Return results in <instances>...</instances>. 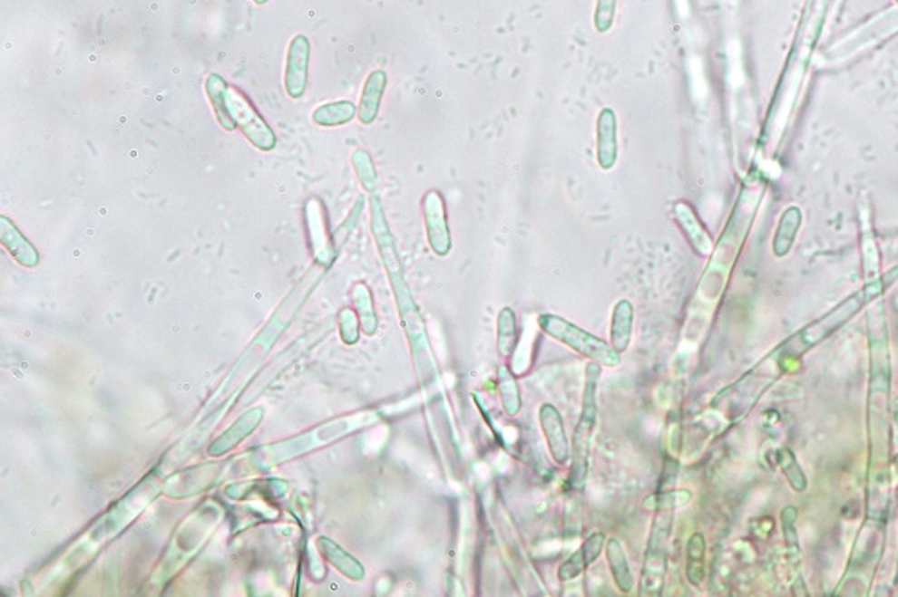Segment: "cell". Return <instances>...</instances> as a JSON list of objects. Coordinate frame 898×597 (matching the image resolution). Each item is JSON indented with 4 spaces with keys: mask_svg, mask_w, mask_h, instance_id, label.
<instances>
[{
    "mask_svg": "<svg viewBox=\"0 0 898 597\" xmlns=\"http://www.w3.org/2000/svg\"><path fill=\"white\" fill-rule=\"evenodd\" d=\"M883 284H884V282H879V284L870 285V289H866V291L859 293L857 296L850 298L846 303H843V307H839V309H835L834 313H830L825 320H821V322L814 323L812 327L805 329L800 336H796L795 342H789V344H791V346H789V351H793V353H798V355H800V353L807 351L808 348H812V346H815L817 342H823L828 334H832V332L835 331V327H837V325L844 323V322L850 318V314H854L859 307H863V305L866 303V300H868V298L877 296V294H879V291L883 289V287H881Z\"/></svg>",
    "mask_w": 898,
    "mask_h": 597,
    "instance_id": "cell-5",
    "label": "cell"
},
{
    "mask_svg": "<svg viewBox=\"0 0 898 597\" xmlns=\"http://www.w3.org/2000/svg\"><path fill=\"white\" fill-rule=\"evenodd\" d=\"M227 106L236 128L241 130V133L249 139L252 146H256L261 151H271L277 146V137L273 130L258 113V110L252 106V102L247 99V95L241 90L229 86Z\"/></svg>",
    "mask_w": 898,
    "mask_h": 597,
    "instance_id": "cell-4",
    "label": "cell"
},
{
    "mask_svg": "<svg viewBox=\"0 0 898 597\" xmlns=\"http://www.w3.org/2000/svg\"><path fill=\"white\" fill-rule=\"evenodd\" d=\"M606 534L604 533H593L590 534L582 545L566 560L561 563L559 571H557V576L561 582H573L577 580L581 574H584L588 571V567L591 563H595L599 560V556L606 551Z\"/></svg>",
    "mask_w": 898,
    "mask_h": 597,
    "instance_id": "cell-9",
    "label": "cell"
},
{
    "mask_svg": "<svg viewBox=\"0 0 898 597\" xmlns=\"http://www.w3.org/2000/svg\"><path fill=\"white\" fill-rule=\"evenodd\" d=\"M600 366L602 364L593 362V361H590V364L586 366V388H584V395H582V411H581V419L575 426L573 439H571L570 486L573 490H582L586 486V479H588L591 439L595 434L597 415H599L597 390H599V380H600Z\"/></svg>",
    "mask_w": 898,
    "mask_h": 597,
    "instance_id": "cell-1",
    "label": "cell"
},
{
    "mask_svg": "<svg viewBox=\"0 0 898 597\" xmlns=\"http://www.w3.org/2000/svg\"><path fill=\"white\" fill-rule=\"evenodd\" d=\"M351 162H353V168L358 174L359 181L365 187V190H368V192L376 190L379 179H377V172L374 168L372 157L365 149H356L351 155Z\"/></svg>",
    "mask_w": 898,
    "mask_h": 597,
    "instance_id": "cell-24",
    "label": "cell"
},
{
    "mask_svg": "<svg viewBox=\"0 0 898 597\" xmlns=\"http://www.w3.org/2000/svg\"><path fill=\"white\" fill-rule=\"evenodd\" d=\"M252 2H254L256 5H265V4H267V2H269V0H252Z\"/></svg>",
    "mask_w": 898,
    "mask_h": 597,
    "instance_id": "cell-29",
    "label": "cell"
},
{
    "mask_svg": "<svg viewBox=\"0 0 898 597\" xmlns=\"http://www.w3.org/2000/svg\"><path fill=\"white\" fill-rule=\"evenodd\" d=\"M685 558H687V563H685L687 582L694 589H698L703 585L705 576H707V540H705L703 533H694L688 538Z\"/></svg>",
    "mask_w": 898,
    "mask_h": 597,
    "instance_id": "cell-13",
    "label": "cell"
},
{
    "mask_svg": "<svg viewBox=\"0 0 898 597\" xmlns=\"http://www.w3.org/2000/svg\"><path fill=\"white\" fill-rule=\"evenodd\" d=\"M307 226L311 228L309 234H311V241H313V246H315V252L318 254V256H324L326 262H331V252H329V243H327V237H326V226L322 223V208L318 205L317 199H311L307 203Z\"/></svg>",
    "mask_w": 898,
    "mask_h": 597,
    "instance_id": "cell-22",
    "label": "cell"
},
{
    "mask_svg": "<svg viewBox=\"0 0 898 597\" xmlns=\"http://www.w3.org/2000/svg\"><path fill=\"white\" fill-rule=\"evenodd\" d=\"M632 323H634V307L629 300H619L613 316H611V344L615 350L624 353L632 340Z\"/></svg>",
    "mask_w": 898,
    "mask_h": 597,
    "instance_id": "cell-14",
    "label": "cell"
},
{
    "mask_svg": "<svg viewBox=\"0 0 898 597\" xmlns=\"http://www.w3.org/2000/svg\"><path fill=\"white\" fill-rule=\"evenodd\" d=\"M353 298H355V303L358 307L359 320H361L363 331L366 334H374L377 331V318H376V311H374L370 291L365 285L358 284L353 289Z\"/></svg>",
    "mask_w": 898,
    "mask_h": 597,
    "instance_id": "cell-23",
    "label": "cell"
},
{
    "mask_svg": "<svg viewBox=\"0 0 898 597\" xmlns=\"http://www.w3.org/2000/svg\"><path fill=\"white\" fill-rule=\"evenodd\" d=\"M205 91H207V97L212 104V110L216 113V119L220 122V126L225 130V131H234L236 130V124L229 113V106H227V91H229V85L227 82L212 72L207 76L205 80Z\"/></svg>",
    "mask_w": 898,
    "mask_h": 597,
    "instance_id": "cell-15",
    "label": "cell"
},
{
    "mask_svg": "<svg viewBox=\"0 0 898 597\" xmlns=\"http://www.w3.org/2000/svg\"><path fill=\"white\" fill-rule=\"evenodd\" d=\"M619 159V122L613 108H604L597 117V162L611 171Z\"/></svg>",
    "mask_w": 898,
    "mask_h": 597,
    "instance_id": "cell-10",
    "label": "cell"
},
{
    "mask_svg": "<svg viewBox=\"0 0 898 597\" xmlns=\"http://www.w3.org/2000/svg\"><path fill=\"white\" fill-rule=\"evenodd\" d=\"M2 243L11 252V255L24 265L33 267L38 264V254L34 252V248L18 234V230L5 217H2Z\"/></svg>",
    "mask_w": 898,
    "mask_h": 597,
    "instance_id": "cell-19",
    "label": "cell"
},
{
    "mask_svg": "<svg viewBox=\"0 0 898 597\" xmlns=\"http://www.w3.org/2000/svg\"><path fill=\"white\" fill-rule=\"evenodd\" d=\"M539 424L553 461L561 467L568 465L571 461V443L568 441L559 409L553 404H542L539 408Z\"/></svg>",
    "mask_w": 898,
    "mask_h": 597,
    "instance_id": "cell-8",
    "label": "cell"
},
{
    "mask_svg": "<svg viewBox=\"0 0 898 597\" xmlns=\"http://www.w3.org/2000/svg\"><path fill=\"white\" fill-rule=\"evenodd\" d=\"M342 320V332H344V338L347 342H356L358 340V322H356V316L353 311L346 309L340 316Z\"/></svg>",
    "mask_w": 898,
    "mask_h": 597,
    "instance_id": "cell-28",
    "label": "cell"
},
{
    "mask_svg": "<svg viewBox=\"0 0 898 597\" xmlns=\"http://www.w3.org/2000/svg\"><path fill=\"white\" fill-rule=\"evenodd\" d=\"M796 518L798 512L793 506H787L782 510V527H784V538L789 549H798L800 540H798V531H796Z\"/></svg>",
    "mask_w": 898,
    "mask_h": 597,
    "instance_id": "cell-27",
    "label": "cell"
},
{
    "mask_svg": "<svg viewBox=\"0 0 898 597\" xmlns=\"http://www.w3.org/2000/svg\"><path fill=\"white\" fill-rule=\"evenodd\" d=\"M780 465H782V470H784L786 477L789 479L793 490L795 492H805L807 490V477H805L802 467L798 465V459L791 448L780 450Z\"/></svg>",
    "mask_w": 898,
    "mask_h": 597,
    "instance_id": "cell-25",
    "label": "cell"
},
{
    "mask_svg": "<svg viewBox=\"0 0 898 597\" xmlns=\"http://www.w3.org/2000/svg\"><path fill=\"white\" fill-rule=\"evenodd\" d=\"M518 336H520V331H518L516 313L511 307H503L498 314V320H496V348H498L500 357L509 359L514 353L516 344H518Z\"/></svg>",
    "mask_w": 898,
    "mask_h": 597,
    "instance_id": "cell-18",
    "label": "cell"
},
{
    "mask_svg": "<svg viewBox=\"0 0 898 597\" xmlns=\"http://www.w3.org/2000/svg\"><path fill=\"white\" fill-rule=\"evenodd\" d=\"M674 216H676L679 226L683 228V232L687 234V237L690 239V243L694 245V248L699 254L707 255L712 248V241H710L708 234L705 232V228L701 226V223L698 221L694 210L687 203H676Z\"/></svg>",
    "mask_w": 898,
    "mask_h": 597,
    "instance_id": "cell-16",
    "label": "cell"
},
{
    "mask_svg": "<svg viewBox=\"0 0 898 597\" xmlns=\"http://www.w3.org/2000/svg\"><path fill=\"white\" fill-rule=\"evenodd\" d=\"M358 115V108L353 101H335L318 106L313 111V122L322 128H335L351 122Z\"/></svg>",
    "mask_w": 898,
    "mask_h": 597,
    "instance_id": "cell-17",
    "label": "cell"
},
{
    "mask_svg": "<svg viewBox=\"0 0 898 597\" xmlns=\"http://www.w3.org/2000/svg\"><path fill=\"white\" fill-rule=\"evenodd\" d=\"M692 501V492L688 490H658L643 501V510L647 512H674L687 506Z\"/></svg>",
    "mask_w": 898,
    "mask_h": 597,
    "instance_id": "cell-21",
    "label": "cell"
},
{
    "mask_svg": "<svg viewBox=\"0 0 898 597\" xmlns=\"http://www.w3.org/2000/svg\"><path fill=\"white\" fill-rule=\"evenodd\" d=\"M309 58L311 43L307 36L295 34L288 45L286 67H284V86L291 99H302L309 82Z\"/></svg>",
    "mask_w": 898,
    "mask_h": 597,
    "instance_id": "cell-6",
    "label": "cell"
},
{
    "mask_svg": "<svg viewBox=\"0 0 898 597\" xmlns=\"http://www.w3.org/2000/svg\"><path fill=\"white\" fill-rule=\"evenodd\" d=\"M541 331L550 336L555 342L566 344L568 348L575 350L582 357L599 362L608 368H615L620 364L622 357L620 351L613 348L611 342H606L595 334L577 327L575 323L568 322L562 316L557 314H541L538 318Z\"/></svg>",
    "mask_w": 898,
    "mask_h": 597,
    "instance_id": "cell-2",
    "label": "cell"
},
{
    "mask_svg": "<svg viewBox=\"0 0 898 597\" xmlns=\"http://www.w3.org/2000/svg\"><path fill=\"white\" fill-rule=\"evenodd\" d=\"M606 556H608V563H610V569H611V574H613V580H615L619 591L622 594L632 592L636 582H634V576H632V571L629 565L626 549L619 538H615V536L608 538Z\"/></svg>",
    "mask_w": 898,
    "mask_h": 597,
    "instance_id": "cell-12",
    "label": "cell"
},
{
    "mask_svg": "<svg viewBox=\"0 0 898 597\" xmlns=\"http://www.w3.org/2000/svg\"><path fill=\"white\" fill-rule=\"evenodd\" d=\"M498 393L507 417H518L522 411V391L516 377L509 370V366H502L498 370Z\"/></svg>",
    "mask_w": 898,
    "mask_h": 597,
    "instance_id": "cell-20",
    "label": "cell"
},
{
    "mask_svg": "<svg viewBox=\"0 0 898 597\" xmlns=\"http://www.w3.org/2000/svg\"><path fill=\"white\" fill-rule=\"evenodd\" d=\"M672 525H674L672 512L656 513L643 556L639 596L658 597L663 594L667 569H669V542L672 534Z\"/></svg>",
    "mask_w": 898,
    "mask_h": 597,
    "instance_id": "cell-3",
    "label": "cell"
},
{
    "mask_svg": "<svg viewBox=\"0 0 898 597\" xmlns=\"http://www.w3.org/2000/svg\"><path fill=\"white\" fill-rule=\"evenodd\" d=\"M423 214L430 246L434 254L439 256H448L453 248L451 230H449L446 203L441 192L430 190L423 197Z\"/></svg>",
    "mask_w": 898,
    "mask_h": 597,
    "instance_id": "cell-7",
    "label": "cell"
},
{
    "mask_svg": "<svg viewBox=\"0 0 898 597\" xmlns=\"http://www.w3.org/2000/svg\"><path fill=\"white\" fill-rule=\"evenodd\" d=\"M617 13V0H597L593 24L599 33H608L613 27Z\"/></svg>",
    "mask_w": 898,
    "mask_h": 597,
    "instance_id": "cell-26",
    "label": "cell"
},
{
    "mask_svg": "<svg viewBox=\"0 0 898 597\" xmlns=\"http://www.w3.org/2000/svg\"><path fill=\"white\" fill-rule=\"evenodd\" d=\"M385 86H386V72L385 71H374L365 80L358 106V119L361 124L366 126L377 119L381 99L385 93Z\"/></svg>",
    "mask_w": 898,
    "mask_h": 597,
    "instance_id": "cell-11",
    "label": "cell"
}]
</instances>
